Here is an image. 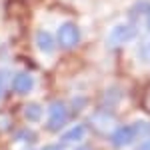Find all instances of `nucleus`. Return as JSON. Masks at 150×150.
Segmentation results:
<instances>
[{"label": "nucleus", "instance_id": "nucleus-1", "mask_svg": "<svg viewBox=\"0 0 150 150\" xmlns=\"http://www.w3.org/2000/svg\"><path fill=\"white\" fill-rule=\"evenodd\" d=\"M136 34H138V30H136L134 24H130V22L116 24L114 28L110 30L108 38H106V44H108V48H118L122 44H128L130 40H134Z\"/></svg>", "mask_w": 150, "mask_h": 150}, {"label": "nucleus", "instance_id": "nucleus-2", "mask_svg": "<svg viewBox=\"0 0 150 150\" xmlns=\"http://www.w3.org/2000/svg\"><path fill=\"white\" fill-rule=\"evenodd\" d=\"M68 122V108L64 102H52L48 106L46 128L50 132H60Z\"/></svg>", "mask_w": 150, "mask_h": 150}, {"label": "nucleus", "instance_id": "nucleus-3", "mask_svg": "<svg viewBox=\"0 0 150 150\" xmlns=\"http://www.w3.org/2000/svg\"><path fill=\"white\" fill-rule=\"evenodd\" d=\"M56 42L60 44V48H64V50L74 48L78 42H80V28H78L74 22H64L60 28H58Z\"/></svg>", "mask_w": 150, "mask_h": 150}, {"label": "nucleus", "instance_id": "nucleus-4", "mask_svg": "<svg viewBox=\"0 0 150 150\" xmlns=\"http://www.w3.org/2000/svg\"><path fill=\"white\" fill-rule=\"evenodd\" d=\"M136 138H138V134H136L134 124H130V126H118L114 132L110 134V142H112V146H116V148L130 146Z\"/></svg>", "mask_w": 150, "mask_h": 150}, {"label": "nucleus", "instance_id": "nucleus-5", "mask_svg": "<svg viewBox=\"0 0 150 150\" xmlns=\"http://www.w3.org/2000/svg\"><path fill=\"white\" fill-rule=\"evenodd\" d=\"M34 84H36L34 76L30 72H18L12 78V90L16 94H28V92H32Z\"/></svg>", "mask_w": 150, "mask_h": 150}, {"label": "nucleus", "instance_id": "nucleus-6", "mask_svg": "<svg viewBox=\"0 0 150 150\" xmlns=\"http://www.w3.org/2000/svg\"><path fill=\"white\" fill-rule=\"evenodd\" d=\"M34 44L42 54H52L54 48H56V40L48 30H38L34 36Z\"/></svg>", "mask_w": 150, "mask_h": 150}, {"label": "nucleus", "instance_id": "nucleus-7", "mask_svg": "<svg viewBox=\"0 0 150 150\" xmlns=\"http://www.w3.org/2000/svg\"><path fill=\"white\" fill-rule=\"evenodd\" d=\"M86 136V126L84 124H74V126H70L62 136H60V142L62 144H72V142H80L84 140Z\"/></svg>", "mask_w": 150, "mask_h": 150}, {"label": "nucleus", "instance_id": "nucleus-8", "mask_svg": "<svg viewBox=\"0 0 150 150\" xmlns=\"http://www.w3.org/2000/svg\"><path fill=\"white\" fill-rule=\"evenodd\" d=\"M42 114H44V108L40 106V104H26L24 106V118L28 120V122H40V118H42Z\"/></svg>", "mask_w": 150, "mask_h": 150}, {"label": "nucleus", "instance_id": "nucleus-9", "mask_svg": "<svg viewBox=\"0 0 150 150\" xmlns=\"http://www.w3.org/2000/svg\"><path fill=\"white\" fill-rule=\"evenodd\" d=\"M12 84V76L6 68H0V100L4 98V94L8 90V86Z\"/></svg>", "mask_w": 150, "mask_h": 150}, {"label": "nucleus", "instance_id": "nucleus-10", "mask_svg": "<svg viewBox=\"0 0 150 150\" xmlns=\"http://www.w3.org/2000/svg\"><path fill=\"white\" fill-rule=\"evenodd\" d=\"M16 140H18V142H34L36 134H34V130L24 128V130H18V132H16Z\"/></svg>", "mask_w": 150, "mask_h": 150}, {"label": "nucleus", "instance_id": "nucleus-11", "mask_svg": "<svg viewBox=\"0 0 150 150\" xmlns=\"http://www.w3.org/2000/svg\"><path fill=\"white\" fill-rule=\"evenodd\" d=\"M134 128H136V134H138L140 138H144V136H148V134H150V122L138 120V122H134Z\"/></svg>", "mask_w": 150, "mask_h": 150}, {"label": "nucleus", "instance_id": "nucleus-12", "mask_svg": "<svg viewBox=\"0 0 150 150\" xmlns=\"http://www.w3.org/2000/svg\"><path fill=\"white\" fill-rule=\"evenodd\" d=\"M138 54H140V58H142V60H146V62H148V60H150V42L142 44V48L138 50Z\"/></svg>", "mask_w": 150, "mask_h": 150}, {"label": "nucleus", "instance_id": "nucleus-13", "mask_svg": "<svg viewBox=\"0 0 150 150\" xmlns=\"http://www.w3.org/2000/svg\"><path fill=\"white\" fill-rule=\"evenodd\" d=\"M40 150H64V148H62V142H60V144H46Z\"/></svg>", "mask_w": 150, "mask_h": 150}, {"label": "nucleus", "instance_id": "nucleus-14", "mask_svg": "<svg viewBox=\"0 0 150 150\" xmlns=\"http://www.w3.org/2000/svg\"><path fill=\"white\" fill-rule=\"evenodd\" d=\"M136 150H150V140H144V142H142Z\"/></svg>", "mask_w": 150, "mask_h": 150}, {"label": "nucleus", "instance_id": "nucleus-15", "mask_svg": "<svg viewBox=\"0 0 150 150\" xmlns=\"http://www.w3.org/2000/svg\"><path fill=\"white\" fill-rule=\"evenodd\" d=\"M76 150H90V148H86V146H80V148H76Z\"/></svg>", "mask_w": 150, "mask_h": 150}, {"label": "nucleus", "instance_id": "nucleus-16", "mask_svg": "<svg viewBox=\"0 0 150 150\" xmlns=\"http://www.w3.org/2000/svg\"><path fill=\"white\" fill-rule=\"evenodd\" d=\"M146 26H148V30H150V14H148V22H146Z\"/></svg>", "mask_w": 150, "mask_h": 150}]
</instances>
